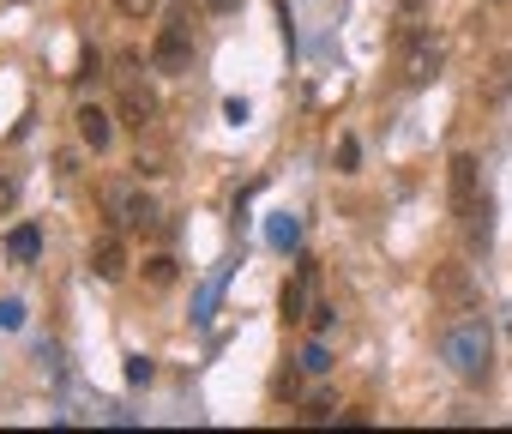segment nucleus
<instances>
[{
  "instance_id": "1",
  "label": "nucleus",
  "mask_w": 512,
  "mask_h": 434,
  "mask_svg": "<svg viewBox=\"0 0 512 434\" xmlns=\"http://www.w3.org/2000/svg\"><path fill=\"white\" fill-rule=\"evenodd\" d=\"M392 55H398V79L416 91V85H428L434 73H440V61H446V49H440V37L434 31H422L416 19H398V31H392Z\"/></svg>"
},
{
  "instance_id": "2",
  "label": "nucleus",
  "mask_w": 512,
  "mask_h": 434,
  "mask_svg": "<svg viewBox=\"0 0 512 434\" xmlns=\"http://www.w3.org/2000/svg\"><path fill=\"white\" fill-rule=\"evenodd\" d=\"M446 350H452V368H458L464 380H482V374H488V332H482L476 314L446 320Z\"/></svg>"
},
{
  "instance_id": "3",
  "label": "nucleus",
  "mask_w": 512,
  "mask_h": 434,
  "mask_svg": "<svg viewBox=\"0 0 512 434\" xmlns=\"http://www.w3.org/2000/svg\"><path fill=\"white\" fill-rule=\"evenodd\" d=\"M97 205L115 217V230H151V224H157L151 193H139L133 181H103V187H97Z\"/></svg>"
},
{
  "instance_id": "4",
  "label": "nucleus",
  "mask_w": 512,
  "mask_h": 434,
  "mask_svg": "<svg viewBox=\"0 0 512 434\" xmlns=\"http://www.w3.org/2000/svg\"><path fill=\"white\" fill-rule=\"evenodd\" d=\"M151 73H163V79L193 73V19H169V25L157 31V43H151Z\"/></svg>"
},
{
  "instance_id": "5",
  "label": "nucleus",
  "mask_w": 512,
  "mask_h": 434,
  "mask_svg": "<svg viewBox=\"0 0 512 434\" xmlns=\"http://www.w3.org/2000/svg\"><path fill=\"white\" fill-rule=\"evenodd\" d=\"M428 290H434V302L446 308V320H458V314H476V284H470V272H464L458 260H446V266H434V278H428Z\"/></svg>"
},
{
  "instance_id": "6",
  "label": "nucleus",
  "mask_w": 512,
  "mask_h": 434,
  "mask_svg": "<svg viewBox=\"0 0 512 434\" xmlns=\"http://www.w3.org/2000/svg\"><path fill=\"white\" fill-rule=\"evenodd\" d=\"M446 193H452V217H470L488 193H482V163L470 157V151H458L452 163H446Z\"/></svg>"
},
{
  "instance_id": "7",
  "label": "nucleus",
  "mask_w": 512,
  "mask_h": 434,
  "mask_svg": "<svg viewBox=\"0 0 512 434\" xmlns=\"http://www.w3.org/2000/svg\"><path fill=\"white\" fill-rule=\"evenodd\" d=\"M476 97H482V109H500V103L512 97V49H500V55H488V61H482Z\"/></svg>"
},
{
  "instance_id": "8",
  "label": "nucleus",
  "mask_w": 512,
  "mask_h": 434,
  "mask_svg": "<svg viewBox=\"0 0 512 434\" xmlns=\"http://www.w3.org/2000/svg\"><path fill=\"white\" fill-rule=\"evenodd\" d=\"M121 121H127L133 133H151V127H157V97H151L139 79L121 85Z\"/></svg>"
},
{
  "instance_id": "9",
  "label": "nucleus",
  "mask_w": 512,
  "mask_h": 434,
  "mask_svg": "<svg viewBox=\"0 0 512 434\" xmlns=\"http://www.w3.org/2000/svg\"><path fill=\"white\" fill-rule=\"evenodd\" d=\"M91 278H103V284H121L127 278V236H103L91 248Z\"/></svg>"
},
{
  "instance_id": "10",
  "label": "nucleus",
  "mask_w": 512,
  "mask_h": 434,
  "mask_svg": "<svg viewBox=\"0 0 512 434\" xmlns=\"http://www.w3.org/2000/svg\"><path fill=\"white\" fill-rule=\"evenodd\" d=\"M73 121H79V139H85L91 151H109V145H115V115H109V109L79 103V115H73Z\"/></svg>"
},
{
  "instance_id": "11",
  "label": "nucleus",
  "mask_w": 512,
  "mask_h": 434,
  "mask_svg": "<svg viewBox=\"0 0 512 434\" xmlns=\"http://www.w3.org/2000/svg\"><path fill=\"white\" fill-rule=\"evenodd\" d=\"M308 290H314V266H302V272H296V284H284V320H302Z\"/></svg>"
},
{
  "instance_id": "12",
  "label": "nucleus",
  "mask_w": 512,
  "mask_h": 434,
  "mask_svg": "<svg viewBox=\"0 0 512 434\" xmlns=\"http://www.w3.org/2000/svg\"><path fill=\"white\" fill-rule=\"evenodd\" d=\"M37 248H43V236H37V224H19V230L7 236V254H13L19 266H31V260H37Z\"/></svg>"
},
{
  "instance_id": "13",
  "label": "nucleus",
  "mask_w": 512,
  "mask_h": 434,
  "mask_svg": "<svg viewBox=\"0 0 512 434\" xmlns=\"http://www.w3.org/2000/svg\"><path fill=\"white\" fill-rule=\"evenodd\" d=\"M296 422H308V428H320V422H338V398H332V392H314V398L296 410Z\"/></svg>"
},
{
  "instance_id": "14",
  "label": "nucleus",
  "mask_w": 512,
  "mask_h": 434,
  "mask_svg": "<svg viewBox=\"0 0 512 434\" xmlns=\"http://www.w3.org/2000/svg\"><path fill=\"white\" fill-rule=\"evenodd\" d=\"M175 278H181V266H175L169 254H151V260H145V284H151V290H175Z\"/></svg>"
},
{
  "instance_id": "15",
  "label": "nucleus",
  "mask_w": 512,
  "mask_h": 434,
  "mask_svg": "<svg viewBox=\"0 0 512 434\" xmlns=\"http://www.w3.org/2000/svg\"><path fill=\"white\" fill-rule=\"evenodd\" d=\"M19 205V175H0V217Z\"/></svg>"
},
{
  "instance_id": "16",
  "label": "nucleus",
  "mask_w": 512,
  "mask_h": 434,
  "mask_svg": "<svg viewBox=\"0 0 512 434\" xmlns=\"http://www.w3.org/2000/svg\"><path fill=\"white\" fill-rule=\"evenodd\" d=\"M115 7H121V19H151L157 0H115Z\"/></svg>"
},
{
  "instance_id": "17",
  "label": "nucleus",
  "mask_w": 512,
  "mask_h": 434,
  "mask_svg": "<svg viewBox=\"0 0 512 434\" xmlns=\"http://www.w3.org/2000/svg\"><path fill=\"white\" fill-rule=\"evenodd\" d=\"M302 368H308V374H326V368H332V362H326V344H308V356H302Z\"/></svg>"
},
{
  "instance_id": "18",
  "label": "nucleus",
  "mask_w": 512,
  "mask_h": 434,
  "mask_svg": "<svg viewBox=\"0 0 512 434\" xmlns=\"http://www.w3.org/2000/svg\"><path fill=\"white\" fill-rule=\"evenodd\" d=\"M308 320H314V332H332V320H338V314H332V308H326V302H320V308H314V314H308Z\"/></svg>"
},
{
  "instance_id": "19",
  "label": "nucleus",
  "mask_w": 512,
  "mask_h": 434,
  "mask_svg": "<svg viewBox=\"0 0 512 434\" xmlns=\"http://www.w3.org/2000/svg\"><path fill=\"white\" fill-rule=\"evenodd\" d=\"M422 7H428V0H398V13H404V19H422Z\"/></svg>"
},
{
  "instance_id": "20",
  "label": "nucleus",
  "mask_w": 512,
  "mask_h": 434,
  "mask_svg": "<svg viewBox=\"0 0 512 434\" xmlns=\"http://www.w3.org/2000/svg\"><path fill=\"white\" fill-rule=\"evenodd\" d=\"M229 7H235V0H211V13H229Z\"/></svg>"
}]
</instances>
